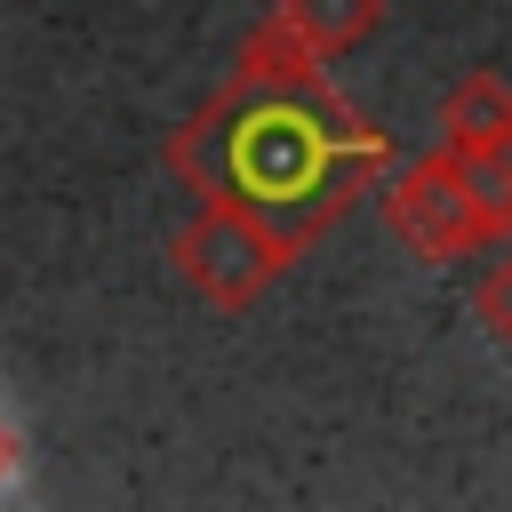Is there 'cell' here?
<instances>
[{
	"label": "cell",
	"instance_id": "obj_7",
	"mask_svg": "<svg viewBox=\"0 0 512 512\" xmlns=\"http://www.w3.org/2000/svg\"><path fill=\"white\" fill-rule=\"evenodd\" d=\"M472 328L512 352V256H496V264L480 272V288H472Z\"/></svg>",
	"mask_w": 512,
	"mask_h": 512
},
{
	"label": "cell",
	"instance_id": "obj_1",
	"mask_svg": "<svg viewBox=\"0 0 512 512\" xmlns=\"http://www.w3.org/2000/svg\"><path fill=\"white\" fill-rule=\"evenodd\" d=\"M320 64L328 56L280 16L240 64V96L216 104V120H200L184 144V168L216 200H248L304 240L392 176V136L360 120Z\"/></svg>",
	"mask_w": 512,
	"mask_h": 512
},
{
	"label": "cell",
	"instance_id": "obj_2",
	"mask_svg": "<svg viewBox=\"0 0 512 512\" xmlns=\"http://www.w3.org/2000/svg\"><path fill=\"white\" fill-rule=\"evenodd\" d=\"M384 232L416 256V264H464L488 248V224H480V192H472V168L432 144L424 160L392 168L384 176Z\"/></svg>",
	"mask_w": 512,
	"mask_h": 512
},
{
	"label": "cell",
	"instance_id": "obj_6",
	"mask_svg": "<svg viewBox=\"0 0 512 512\" xmlns=\"http://www.w3.org/2000/svg\"><path fill=\"white\" fill-rule=\"evenodd\" d=\"M464 168H472V192H480L488 248H504V240H512V144H496V152H480V160H464Z\"/></svg>",
	"mask_w": 512,
	"mask_h": 512
},
{
	"label": "cell",
	"instance_id": "obj_5",
	"mask_svg": "<svg viewBox=\"0 0 512 512\" xmlns=\"http://www.w3.org/2000/svg\"><path fill=\"white\" fill-rule=\"evenodd\" d=\"M280 16H288L320 56H344V48H360V40L384 24V0H280Z\"/></svg>",
	"mask_w": 512,
	"mask_h": 512
},
{
	"label": "cell",
	"instance_id": "obj_3",
	"mask_svg": "<svg viewBox=\"0 0 512 512\" xmlns=\"http://www.w3.org/2000/svg\"><path fill=\"white\" fill-rule=\"evenodd\" d=\"M296 248H304L296 224H280V216L248 208V200H216V208L192 224L184 264H192V280H200L216 304H248L280 264H296Z\"/></svg>",
	"mask_w": 512,
	"mask_h": 512
},
{
	"label": "cell",
	"instance_id": "obj_4",
	"mask_svg": "<svg viewBox=\"0 0 512 512\" xmlns=\"http://www.w3.org/2000/svg\"><path fill=\"white\" fill-rule=\"evenodd\" d=\"M440 144L456 152V160H480V152H496V144H512V80L504 72H464L448 96H440Z\"/></svg>",
	"mask_w": 512,
	"mask_h": 512
}]
</instances>
